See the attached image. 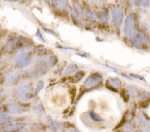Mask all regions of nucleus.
Instances as JSON below:
<instances>
[{
  "label": "nucleus",
  "instance_id": "5",
  "mask_svg": "<svg viewBox=\"0 0 150 132\" xmlns=\"http://www.w3.org/2000/svg\"><path fill=\"white\" fill-rule=\"evenodd\" d=\"M135 21L134 16L130 15L127 17L125 21V34L128 37H131V35L135 32Z\"/></svg>",
  "mask_w": 150,
  "mask_h": 132
},
{
  "label": "nucleus",
  "instance_id": "3",
  "mask_svg": "<svg viewBox=\"0 0 150 132\" xmlns=\"http://www.w3.org/2000/svg\"><path fill=\"white\" fill-rule=\"evenodd\" d=\"M132 44L137 48H142L147 43L146 37L142 32L135 31L129 37Z\"/></svg>",
  "mask_w": 150,
  "mask_h": 132
},
{
  "label": "nucleus",
  "instance_id": "15",
  "mask_svg": "<svg viewBox=\"0 0 150 132\" xmlns=\"http://www.w3.org/2000/svg\"><path fill=\"white\" fill-rule=\"evenodd\" d=\"M18 42V38L16 37L13 38V40H11L10 42H9L8 43V44L6 45V50H7V51H11V50H13L16 46Z\"/></svg>",
  "mask_w": 150,
  "mask_h": 132
},
{
  "label": "nucleus",
  "instance_id": "14",
  "mask_svg": "<svg viewBox=\"0 0 150 132\" xmlns=\"http://www.w3.org/2000/svg\"><path fill=\"white\" fill-rule=\"evenodd\" d=\"M25 126V124H22V123H18V124H9L8 126H6L4 128L5 130L7 131H13L15 129H19V128H21Z\"/></svg>",
  "mask_w": 150,
  "mask_h": 132
},
{
  "label": "nucleus",
  "instance_id": "19",
  "mask_svg": "<svg viewBox=\"0 0 150 132\" xmlns=\"http://www.w3.org/2000/svg\"><path fill=\"white\" fill-rule=\"evenodd\" d=\"M140 3H141L142 5H144V6H146V5H148V2H147V1H142L140 2Z\"/></svg>",
  "mask_w": 150,
  "mask_h": 132
},
{
  "label": "nucleus",
  "instance_id": "9",
  "mask_svg": "<svg viewBox=\"0 0 150 132\" xmlns=\"http://www.w3.org/2000/svg\"><path fill=\"white\" fill-rule=\"evenodd\" d=\"M46 124L54 132H62L64 129V125L54 119H49L46 120Z\"/></svg>",
  "mask_w": 150,
  "mask_h": 132
},
{
  "label": "nucleus",
  "instance_id": "18",
  "mask_svg": "<svg viewBox=\"0 0 150 132\" xmlns=\"http://www.w3.org/2000/svg\"><path fill=\"white\" fill-rule=\"evenodd\" d=\"M44 87V82L43 81H40L38 83L37 87H36L35 90V94H38V93H40L41 91L42 90V89Z\"/></svg>",
  "mask_w": 150,
  "mask_h": 132
},
{
  "label": "nucleus",
  "instance_id": "6",
  "mask_svg": "<svg viewBox=\"0 0 150 132\" xmlns=\"http://www.w3.org/2000/svg\"><path fill=\"white\" fill-rule=\"evenodd\" d=\"M101 76L99 75L98 73L93 74V75L90 76L87 78V80L85 81V87L87 88L93 87L96 85H98V83H100L101 81Z\"/></svg>",
  "mask_w": 150,
  "mask_h": 132
},
{
  "label": "nucleus",
  "instance_id": "16",
  "mask_svg": "<svg viewBox=\"0 0 150 132\" xmlns=\"http://www.w3.org/2000/svg\"><path fill=\"white\" fill-rule=\"evenodd\" d=\"M89 116L91 120L95 122H102L103 119L100 115L94 112H90L89 113Z\"/></svg>",
  "mask_w": 150,
  "mask_h": 132
},
{
  "label": "nucleus",
  "instance_id": "17",
  "mask_svg": "<svg viewBox=\"0 0 150 132\" xmlns=\"http://www.w3.org/2000/svg\"><path fill=\"white\" fill-rule=\"evenodd\" d=\"M110 84L111 85L113 86V87H120V85H122V83L120 80L118 79L113 78L110 80Z\"/></svg>",
  "mask_w": 150,
  "mask_h": 132
},
{
  "label": "nucleus",
  "instance_id": "2",
  "mask_svg": "<svg viewBox=\"0 0 150 132\" xmlns=\"http://www.w3.org/2000/svg\"><path fill=\"white\" fill-rule=\"evenodd\" d=\"M32 59V56L30 54V49H24L17 56L16 58V64L21 68H25L31 64Z\"/></svg>",
  "mask_w": 150,
  "mask_h": 132
},
{
  "label": "nucleus",
  "instance_id": "12",
  "mask_svg": "<svg viewBox=\"0 0 150 132\" xmlns=\"http://www.w3.org/2000/svg\"><path fill=\"white\" fill-rule=\"evenodd\" d=\"M33 107H34L35 112L39 116H43L44 115V109H43V107L40 101L35 100L33 102Z\"/></svg>",
  "mask_w": 150,
  "mask_h": 132
},
{
  "label": "nucleus",
  "instance_id": "8",
  "mask_svg": "<svg viewBox=\"0 0 150 132\" xmlns=\"http://www.w3.org/2000/svg\"><path fill=\"white\" fill-rule=\"evenodd\" d=\"M8 110L11 114H20L28 111L27 107L19 104H11L8 105Z\"/></svg>",
  "mask_w": 150,
  "mask_h": 132
},
{
  "label": "nucleus",
  "instance_id": "10",
  "mask_svg": "<svg viewBox=\"0 0 150 132\" xmlns=\"http://www.w3.org/2000/svg\"><path fill=\"white\" fill-rule=\"evenodd\" d=\"M22 75V71H19V70H16L12 71L11 73L8 74L6 77V82L9 85H12V84L14 83L16 81L18 80V79L20 78V76Z\"/></svg>",
  "mask_w": 150,
  "mask_h": 132
},
{
  "label": "nucleus",
  "instance_id": "7",
  "mask_svg": "<svg viewBox=\"0 0 150 132\" xmlns=\"http://www.w3.org/2000/svg\"><path fill=\"white\" fill-rule=\"evenodd\" d=\"M112 16L116 27L120 28L122 24L123 13L122 9L115 8L112 10Z\"/></svg>",
  "mask_w": 150,
  "mask_h": 132
},
{
  "label": "nucleus",
  "instance_id": "11",
  "mask_svg": "<svg viewBox=\"0 0 150 132\" xmlns=\"http://www.w3.org/2000/svg\"><path fill=\"white\" fill-rule=\"evenodd\" d=\"M140 126L142 132H150V121L144 117L139 118Z\"/></svg>",
  "mask_w": 150,
  "mask_h": 132
},
{
  "label": "nucleus",
  "instance_id": "13",
  "mask_svg": "<svg viewBox=\"0 0 150 132\" xmlns=\"http://www.w3.org/2000/svg\"><path fill=\"white\" fill-rule=\"evenodd\" d=\"M77 69H78V68H77L76 65L69 64V66L67 67L66 69L64 70V75L65 76L71 75V74H73L77 70Z\"/></svg>",
  "mask_w": 150,
  "mask_h": 132
},
{
  "label": "nucleus",
  "instance_id": "1",
  "mask_svg": "<svg viewBox=\"0 0 150 132\" xmlns=\"http://www.w3.org/2000/svg\"><path fill=\"white\" fill-rule=\"evenodd\" d=\"M67 95L62 88L55 89L48 95V104L50 107L55 109H61L67 104Z\"/></svg>",
  "mask_w": 150,
  "mask_h": 132
},
{
  "label": "nucleus",
  "instance_id": "20",
  "mask_svg": "<svg viewBox=\"0 0 150 132\" xmlns=\"http://www.w3.org/2000/svg\"><path fill=\"white\" fill-rule=\"evenodd\" d=\"M69 132H79V131L76 129H71V130L69 131Z\"/></svg>",
  "mask_w": 150,
  "mask_h": 132
},
{
  "label": "nucleus",
  "instance_id": "4",
  "mask_svg": "<svg viewBox=\"0 0 150 132\" xmlns=\"http://www.w3.org/2000/svg\"><path fill=\"white\" fill-rule=\"evenodd\" d=\"M17 95L19 99L26 102L31 99L33 96V90L30 86L28 85H22L18 88L17 90Z\"/></svg>",
  "mask_w": 150,
  "mask_h": 132
}]
</instances>
